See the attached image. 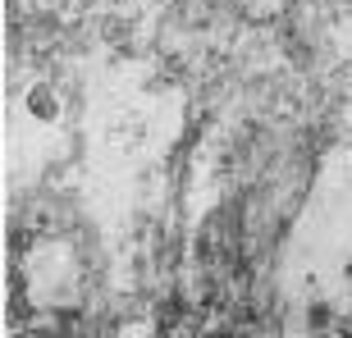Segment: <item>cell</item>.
Returning a JSON list of instances; mask_svg holds the SVG:
<instances>
[]
</instances>
